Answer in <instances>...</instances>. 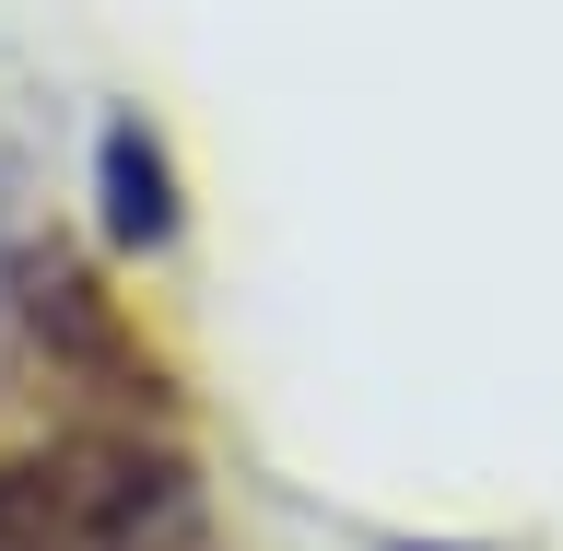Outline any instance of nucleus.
<instances>
[{"instance_id": "obj_1", "label": "nucleus", "mask_w": 563, "mask_h": 551, "mask_svg": "<svg viewBox=\"0 0 563 551\" xmlns=\"http://www.w3.org/2000/svg\"><path fill=\"white\" fill-rule=\"evenodd\" d=\"M211 528L200 458L165 434H47L0 458V551H188Z\"/></svg>"}, {"instance_id": "obj_2", "label": "nucleus", "mask_w": 563, "mask_h": 551, "mask_svg": "<svg viewBox=\"0 0 563 551\" xmlns=\"http://www.w3.org/2000/svg\"><path fill=\"white\" fill-rule=\"evenodd\" d=\"M12 317H24V341L59 364L82 399H95V422H118V434H153V422L176 411V376L153 364V341H141L130 317H118V294L95 282V258H70V246H35L24 271H12Z\"/></svg>"}, {"instance_id": "obj_3", "label": "nucleus", "mask_w": 563, "mask_h": 551, "mask_svg": "<svg viewBox=\"0 0 563 551\" xmlns=\"http://www.w3.org/2000/svg\"><path fill=\"white\" fill-rule=\"evenodd\" d=\"M95 235L118 246V258H165V246L188 235V188H176L153 118H130V106L95 130Z\"/></svg>"}, {"instance_id": "obj_4", "label": "nucleus", "mask_w": 563, "mask_h": 551, "mask_svg": "<svg viewBox=\"0 0 563 551\" xmlns=\"http://www.w3.org/2000/svg\"><path fill=\"white\" fill-rule=\"evenodd\" d=\"M411 551H422V540H411Z\"/></svg>"}]
</instances>
